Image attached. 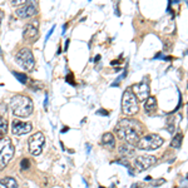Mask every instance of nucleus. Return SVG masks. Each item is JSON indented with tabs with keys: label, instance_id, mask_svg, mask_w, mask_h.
I'll return each mask as SVG.
<instances>
[{
	"label": "nucleus",
	"instance_id": "nucleus-29",
	"mask_svg": "<svg viewBox=\"0 0 188 188\" xmlns=\"http://www.w3.org/2000/svg\"><path fill=\"white\" fill-rule=\"evenodd\" d=\"M3 18H4V11L0 10V25H1V21H3Z\"/></svg>",
	"mask_w": 188,
	"mask_h": 188
},
{
	"label": "nucleus",
	"instance_id": "nucleus-25",
	"mask_svg": "<svg viewBox=\"0 0 188 188\" xmlns=\"http://www.w3.org/2000/svg\"><path fill=\"white\" fill-rule=\"evenodd\" d=\"M5 113H6V105L4 104V103H1V104H0V115L5 114Z\"/></svg>",
	"mask_w": 188,
	"mask_h": 188
},
{
	"label": "nucleus",
	"instance_id": "nucleus-8",
	"mask_svg": "<svg viewBox=\"0 0 188 188\" xmlns=\"http://www.w3.org/2000/svg\"><path fill=\"white\" fill-rule=\"evenodd\" d=\"M157 162V158L153 156H139L134 159L133 162V167H134V172L140 173L143 171H147L148 168L154 166Z\"/></svg>",
	"mask_w": 188,
	"mask_h": 188
},
{
	"label": "nucleus",
	"instance_id": "nucleus-36",
	"mask_svg": "<svg viewBox=\"0 0 188 188\" xmlns=\"http://www.w3.org/2000/svg\"><path fill=\"white\" fill-rule=\"evenodd\" d=\"M110 188H115V184H112V186H110Z\"/></svg>",
	"mask_w": 188,
	"mask_h": 188
},
{
	"label": "nucleus",
	"instance_id": "nucleus-4",
	"mask_svg": "<svg viewBox=\"0 0 188 188\" xmlns=\"http://www.w3.org/2000/svg\"><path fill=\"white\" fill-rule=\"evenodd\" d=\"M14 152H15V149H14V145L10 138L8 137L0 138V171H3L8 166V163L11 161Z\"/></svg>",
	"mask_w": 188,
	"mask_h": 188
},
{
	"label": "nucleus",
	"instance_id": "nucleus-38",
	"mask_svg": "<svg viewBox=\"0 0 188 188\" xmlns=\"http://www.w3.org/2000/svg\"><path fill=\"white\" fill-rule=\"evenodd\" d=\"M0 53H1V48H0Z\"/></svg>",
	"mask_w": 188,
	"mask_h": 188
},
{
	"label": "nucleus",
	"instance_id": "nucleus-30",
	"mask_svg": "<svg viewBox=\"0 0 188 188\" xmlns=\"http://www.w3.org/2000/svg\"><path fill=\"white\" fill-rule=\"evenodd\" d=\"M130 188H140V183H134V184Z\"/></svg>",
	"mask_w": 188,
	"mask_h": 188
},
{
	"label": "nucleus",
	"instance_id": "nucleus-31",
	"mask_svg": "<svg viewBox=\"0 0 188 188\" xmlns=\"http://www.w3.org/2000/svg\"><path fill=\"white\" fill-rule=\"evenodd\" d=\"M69 43H70V40H69V39H67V41H65V46H64V49H65V50L68 49V46H69Z\"/></svg>",
	"mask_w": 188,
	"mask_h": 188
},
{
	"label": "nucleus",
	"instance_id": "nucleus-14",
	"mask_svg": "<svg viewBox=\"0 0 188 188\" xmlns=\"http://www.w3.org/2000/svg\"><path fill=\"white\" fill-rule=\"evenodd\" d=\"M118 152L122 157H129V156H133L134 154V147L130 145L128 143H122L119 147H118Z\"/></svg>",
	"mask_w": 188,
	"mask_h": 188
},
{
	"label": "nucleus",
	"instance_id": "nucleus-22",
	"mask_svg": "<svg viewBox=\"0 0 188 188\" xmlns=\"http://www.w3.org/2000/svg\"><path fill=\"white\" fill-rule=\"evenodd\" d=\"M65 80H67L70 85H75V83H74V77H73V74L72 73H69L67 77H65Z\"/></svg>",
	"mask_w": 188,
	"mask_h": 188
},
{
	"label": "nucleus",
	"instance_id": "nucleus-15",
	"mask_svg": "<svg viewBox=\"0 0 188 188\" xmlns=\"http://www.w3.org/2000/svg\"><path fill=\"white\" fill-rule=\"evenodd\" d=\"M144 109L147 113H153L157 110V99L156 97H148L144 100Z\"/></svg>",
	"mask_w": 188,
	"mask_h": 188
},
{
	"label": "nucleus",
	"instance_id": "nucleus-19",
	"mask_svg": "<svg viewBox=\"0 0 188 188\" xmlns=\"http://www.w3.org/2000/svg\"><path fill=\"white\" fill-rule=\"evenodd\" d=\"M13 75H14V77H15L21 84H26V82H28L26 74H23V73H19V72H15V70H13Z\"/></svg>",
	"mask_w": 188,
	"mask_h": 188
},
{
	"label": "nucleus",
	"instance_id": "nucleus-2",
	"mask_svg": "<svg viewBox=\"0 0 188 188\" xmlns=\"http://www.w3.org/2000/svg\"><path fill=\"white\" fill-rule=\"evenodd\" d=\"M33 100L26 95H18L13 97L10 102V109L14 115L20 117V118H26L33 113Z\"/></svg>",
	"mask_w": 188,
	"mask_h": 188
},
{
	"label": "nucleus",
	"instance_id": "nucleus-39",
	"mask_svg": "<svg viewBox=\"0 0 188 188\" xmlns=\"http://www.w3.org/2000/svg\"><path fill=\"white\" fill-rule=\"evenodd\" d=\"M99 188H104V187H102V186H100V187H99Z\"/></svg>",
	"mask_w": 188,
	"mask_h": 188
},
{
	"label": "nucleus",
	"instance_id": "nucleus-27",
	"mask_svg": "<svg viewBox=\"0 0 188 188\" xmlns=\"http://www.w3.org/2000/svg\"><path fill=\"white\" fill-rule=\"evenodd\" d=\"M162 183H166V179H163V178H161V179L156 181V184H153V186H154V187H158V186H161Z\"/></svg>",
	"mask_w": 188,
	"mask_h": 188
},
{
	"label": "nucleus",
	"instance_id": "nucleus-13",
	"mask_svg": "<svg viewBox=\"0 0 188 188\" xmlns=\"http://www.w3.org/2000/svg\"><path fill=\"white\" fill-rule=\"evenodd\" d=\"M102 145L107 149H113L115 147V139H114V135L110 132H108V133L103 134L102 137Z\"/></svg>",
	"mask_w": 188,
	"mask_h": 188
},
{
	"label": "nucleus",
	"instance_id": "nucleus-16",
	"mask_svg": "<svg viewBox=\"0 0 188 188\" xmlns=\"http://www.w3.org/2000/svg\"><path fill=\"white\" fill-rule=\"evenodd\" d=\"M0 186H1V188H18V183L14 178L5 177L0 179Z\"/></svg>",
	"mask_w": 188,
	"mask_h": 188
},
{
	"label": "nucleus",
	"instance_id": "nucleus-6",
	"mask_svg": "<svg viewBox=\"0 0 188 188\" xmlns=\"http://www.w3.org/2000/svg\"><path fill=\"white\" fill-rule=\"evenodd\" d=\"M15 60L16 63L20 65V67L24 69V70H33V68H34V56H33V53L30 51V49L28 48H23L20 49L16 53V56H15Z\"/></svg>",
	"mask_w": 188,
	"mask_h": 188
},
{
	"label": "nucleus",
	"instance_id": "nucleus-7",
	"mask_svg": "<svg viewBox=\"0 0 188 188\" xmlns=\"http://www.w3.org/2000/svg\"><path fill=\"white\" fill-rule=\"evenodd\" d=\"M45 143V137L41 132H36L35 134H33L28 140V145H29V152L33 156H39L43 150Z\"/></svg>",
	"mask_w": 188,
	"mask_h": 188
},
{
	"label": "nucleus",
	"instance_id": "nucleus-17",
	"mask_svg": "<svg viewBox=\"0 0 188 188\" xmlns=\"http://www.w3.org/2000/svg\"><path fill=\"white\" fill-rule=\"evenodd\" d=\"M182 142H183V134L182 133H177L174 137H173L172 142H171V145L173 148H181Z\"/></svg>",
	"mask_w": 188,
	"mask_h": 188
},
{
	"label": "nucleus",
	"instance_id": "nucleus-1",
	"mask_svg": "<svg viewBox=\"0 0 188 188\" xmlns=\"http://www.w3.org/2000/svg\"><path fill=\"white\" fill-rule=\"evenodd\" d=\"M115 134L119 139H124L130 145H137L138 140L143 135V127L138 120L124 118L118 122L115 125Z\"/></svg>",
	"mask_w": 188,
	"mask_h": 188
},
{
	"label": "nucleus",
	"instance_id": "nucleus-37",
	"mask_svg": "<svg viewBox=\"0 0 188 188\" xmlns=\"http://www.w3.org/2000/svg\"><path fill=\"white\" fill-rule=\"evenodd\" d=\"M3 137V135H1V132H0V138H1Z\"/></svg>",
	"mask_w": 188,
	"mask_h": 188
},
{
	"label": "nucleus",
	"instance_id": "nucleus-28",
	"mask_svg": "<svg viewBox=\"0 0 188 188\" xmlns=\"http://www.w3.org/2000/svg\"><path fill=\"white\" fill-rule=\"evenodd\" d=\"M44 108L48 109V94H45V100H44Z\"/></svg>",
	"mask_w": 188,
	"mask_h": 188
},
{
	"label": "nucleus",
	"instance_id": "nucleus-10",
	"mask_svg": "<svg viewBox=\"0 0 188 188\" xmlns=\"http://www.w3.org/2000/svg\"><path fill=\"white\" fill-rule=\"evenodd\" d=\"M130 89H132V92H133V94L135 95V98H137L138 100H140V102H144L149 97V85L147 83H143V82L142 83H137V84H134Z\"/></svg>",
	"mask_w": 188,
	"mask_h": 188
},
{
	"label": "nucleus",
	"instance_id": "nucleus-11",
	"mask_svg": "<svg viewBox=\"0 0 188 188\" xmlns=\"http://www.w3.org/2000/svg\"><path fill=\"white\" fill-rule=\"evenodd\" d=\"M38 33H39V23L36 20L26 24L24 31H23V38L25 40H33L38 38Z\"/></svg>",
	"mask_w": 188,
	"mask_h": 188
},
{
	"label": "nucleus",
	"instance_id": "nucleus-5",
	"mask_svg": "<svg viewBox=\"0 0 188 188\" xmlns=\"http://www.w3.org/2000/svg\"><path fill=\"white\" fill-rule=\"evenodd\" d=\"M164 143V139L158 134L142 135L137 143V148L140 150H154L158 149Z\"/></svg>",
	"mask_w": 188,
	"mask_h": 188
},
{
	"label": "nucleus",
	"instance_id": "nucleus-20",
	"mask_svg": "<svg viewBox=\"0 0 188 188\" xmlns=\"http://www.w3.org/2000/svg\"><path fill=\"white\" fill-rule=\"evenodd\" d=\"M0 132L1 133H6L8 132V122L5 118H3V115H0Z\"/></svg>",
	"mask_w": 188,
	"mask_h": 188
},
{
	"label": "nucleus",
	"instance_id": "nucleus-18",
	"mask_svg": "<svg viewBox=\"0 0 188 188\" xmlns=\"http://www.w3.org/2000/svg\"><path fill=\"white\" fill-rule=\"evenodd\" d=\"M113 163H118V164H120V166H124V167H127V168H128V171H129V176H134V171H132L130 164H129V162L127 161L125 158H123V159H117V161L112 162V164H113Z\"/></svg>",
	"mask_w": 188,
	"mask_h": 188
},
{
	"label": "nucleus",
	"instance_id": "nucleus-32",
	"mask_svg": "<svg viewBox=\"0 0 188 188\" xmlns=\"http://www.w3.org/2000/svg\"><path fill=\"white\" fill-rule=\"evenodd\" d=\"M68 130H69L68 127H64V128H62V130H60V132H62V133H65V132H68Z\"/></svg>",
	"mask_w": 188,
	"mask_h": 188
},
{
	"label": "nucleus",
	"instance_id": "nucleus-9",
	"mask_svg": "<svg viewBox=\"0 0 188 188\" xmlns=\"http://www.w3.org/2000/svg\"><path fill=\"white\" fill-rule=\"evenodd\" d=\"M38 13V5H36V0H29V3L24 5L23 8H19L16 10V15L18 18H30L33 15H35Z\"/></svg>",
	"mask_w": 188,
	"mask_h": 188
},
{
	"label": "nucleus",
	"instance_id": "nucleus-23",
	"mask_svg": "<svg viewBox=\"0 0 188 188\" xmlns=\"http://www.w3.org/2000/svg\"><path fill=\"white\" fill-rule=\"evenodd\" d=\"M11 5L14 6H19V5H23V4L26 3V0H10Z\"/></svg>",
	"mask_w": 188,
	"mask_h": 188
},
{
	"label": "nucleus",
	"instance_id": "nucleus-35",
	"mask_svg": "<svg viewBox=\"0 0 188 188\" xmlns=\"http://www.w3.org/2000/svg\"><path fill=\"white\" fill-rule=\"evenodd\" d=\"M65 30H67V24H65V25L63 26V29H62V31H63V34H64V33H65Z\"/></svg>",
	"mask_w": 188,
	"mask_h": 188
},
{
	"label": "nucleus",
	"instance_id": "nucleus-34",
	"mask_svg": "<svg viewBox=\"0 0 188 188\" xmlns=\"http://www.w3.org/2000/svg\"><path fill=\"white\" fill-rule=\"evenodd\" d=\"M89 152H90V145L87 144V153H89Z\"/></svg>",
	"mask_w": 188,
	"mask_h": 188
},
{
	"label": "nucleus",
	"instance_id": "nucleus-24",
	"mask_svg": "<svg viewBox=\"0 0 188 188\" xmlns=\"http://www.w3.org/2000/svg\"><path fill=\"white\" fill-rule=\"evenodd\" d=\"M97 114H98V115H104V117H108V115H109V112H108L107 109H103V108H102V109L97 110Z\"/></svg>",
	"mask_w": 188,
	"mask_h": 188
},
{
	"label": "nucleus",
	"instance_id": "nucleus-3",
	"mask_svg": "<svg viewBox=\"0 0 188 188\" xmlns=\"http://www.w3.org/2000/svg\"><path fill=\"white\" fill-rule=\"evenodd\" d=\"M122 110H123L124 114L128 117L137 114L139 110L138 99L135 98V95L133 94L130 88H127L124 94H123V98H122Z\"/></svg>",
	"mask_w": 188,
	"mask_h": 188
},
{
	"label": "nucleus",
	"instance_id": "nucleus-12",
	"mask_svg": "<svg viewBox=\"0 0 188 188\" xmlns=\"http://www.w3.org/2000/svg\"><path fill=\"white\" fill-rule=\"evenodd\" d=\"M33 129V127L30 123H25V122H13L11 124V130H13V134L15 135H24L26 133H29V132Z\"/></svg>",
	"mask_w": 188,
	"mask_h": 188
},
{
	"label": "nucleus",
	"instance_id": "nucleus-33",
	"mask_svg": "<svg viewBox=\"0 0 188 188\" xmlns=\"http://www.w3.org/2000/svg\"><path fill=\"white\" fill-rule=\"evenodd\" d=\"M99 59H100V55H97L95 58H94V62H95V63H97V62H99Z\"/></svg>",
	"mask_w": 188,
	"mask_h": 188
},
{
	"label": "nucleus",
	"instance_id": "nucleus-21",
	"mask_svg": "<svg viewBox=\"0 0 188 188\" xmlns=\"http://www.w3.org/2000/svg\"><path fill=\"white\" fill-rule=\"evenodd\" d=\"M20 167H21V169H29V168H30V161H29L28 158L21 159V162H20Z\"/></svg>",
	"mask_w": 188,
	"mask_h": 188
},
{
	"label": "nucleus",
	"instance_id": "nucleus-26",
	"mask_svg": "<svg viewBox=\"0 0 188 188\" xmlns=\"http://www.w3.org/2000/svg\"><path fill=\"white\" fill-rule=\"evenodd\" d=\"M54 29H55V25H53V28H51V29H50V30L48 31V34H46V36H45V41H46V40L49 39V38H50V35H51V34H53V31H54Z\"/></svg>",
	"mask_w": 188,
	"mask_h": 188
}]
</instances>
